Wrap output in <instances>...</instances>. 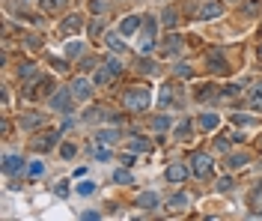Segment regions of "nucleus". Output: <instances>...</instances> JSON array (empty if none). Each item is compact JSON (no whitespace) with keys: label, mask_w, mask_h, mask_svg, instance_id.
Listing matches in <instances>:
<instances>
[{"label":"nucleus","mask_w":262,"mask_h":221,"mask_svg":"<svg viewBox=\"0 0 262 221\" xmlns=\"http://www.w3.org/2000/svg\"><path fill=\"white\" fill-rule=\"evenodd\" d=\"M152 105V96H149V87H131L128 93H125V108L128 111H134V114H140V111H146Z\"/></svg>","instance_id":"f257e3e1"},{"label":"nucleus","mask_w":262,"mask_h":221,"mask_svg":"<svg viewBox=\"0 0 262 221\" xmlns=\"http://www.w3.org/2000/svg\"><path fill=\"white\" fill-rule=\"evenodd\" d=\"M155 48V18L146 15L143 24H140V33H137V51L140 54H149Z\"/></svg>","instance_id":"f03ea898"},{"label":"nucleus","mask_w":262,"mask_h":221,"mask_svg":"<svg viewBox=\"0 0 262 221\" xmlns=\"http://www.w3.org/2000/svg\"><path fill=\"white\" fill-rule=\"evenodd\" d=\"M191 168H194L197 177H209L212 168H215V162H212V156H206V153H194V156H191Z\"/></svg>","instance_id":"7ed1b4c3"},{"label":"nucleus","mask_w":262,"mask_h":221,"mask_svg":"<svg viewBox=\"0 0 262 221\" xmlns=\"http://www.w3.org/2000/svg\"><path fill=\"white\" fill-rule=\"evenodd\" d=\"M89 93H92V87H89L87 78H75L72 81V96L75 99H89Z\"/></svg>","instance_id":"20e7f679"},{"label":"nucleus","mask_w":262,"mask_h":221,"mask_svg":"<svg viewBox=\"0 0 262 221\" xmlns=\"http://www.w3.org/2000/svg\"><path fill=\"white\" fill-rule=\"evenodd\" d=\"M224 15V6L221 3H206L203 9H200V18L203 21H212V18H221Z\"/></svg>","instance_id":"39448f33"},{"label":"nucleus","mask_w":262,"mask_h":221,"mask_svg":"<svg viewBox=\"0 0 262 221\" xmlns=\"http://www.w3.org/2000/svg\"><path fill=\"white\" fill-rule=\"evenodd\" d=\"M110 78H113V72H110V66L104 63V69H95L92 84H95V87H107V84H110Z\"/></svg>","instance_id":"423d86ee"},{"label":"nucleus","mask_w":262,"mask_h":221,"mask_svg":"<svg viewBox=\"0 0 262 221\" xmlns=\"http://www.w3.org/2000/svg\"><path fill=\"white\" fill-rule=\"evenodd\" d=\"M164 177H167V180H170V183H182V180H185V177H188V168H185V165H170V168H167V174H164Z\"/></svg>","instance_id":"0eeeda50"},{"label":"nucleus","mask_w":262,"mask_h":221,"mask_svg":"<svg viewBox=\"0 0 262 221\" xmlns=\"http://www.w3.org/2000/svg\"><path fill=\"white\" fill-rule=\"evenodd\" d=\"M21 168H24L21 156H6V159H3V174H15V171H21Z\"/></svg>","instance_id":"6e6552de"},{"label":"nucleus","mask_w":262,"mask_h":221,"mask_svg":"<svg viewBox=\"0 0 262 221\" xmlns=\"http://www.w3.org/2000/svg\"><path fill=\"white\" fill-rule=\"evenodd\" d=\"M81 15H69L66 21H63V33H81Z\"/></svg>","instance_id":"1a4fd4ad"},{"label":"nucleus","mask_w":262,"mask_h":221,"mask_svg":"<svg viewBox=\"0 0 262 221\" xmlns=\"http://www.w3.org/2000/svg\"><path fill=\"white\" fill-rule=\"evenodd\" d=\"M218 126H221V117H218V114H203V117H200V129L212 132V129H218Z\"/></svg>","instance_id":"9d476101"},{"label":"nucleus","mask_w":262,"mask_h":221,"mask_svg":"<svg viewBox=\"0 0 262 221\" xmlns=\"http://www.w3.org/2000/svg\"><path fill=\"white\" fill-rule=\"evenodd\" d=\"M140 24H143V18H140V15H128V18L122 21V27H119V30H122V33H134Z\"/></svg>","instance_id":"9b49d317"},{"label":"nucleus","mask_w":262,"mask_h":221,"mask_svg":"<svg viewBox=\"0 0 262 221\" xmlns=\"http://www.w3.org/2000/svg\"><path fill=\"white\" fill-rule=\"evenodd\" d=\"M209 66H215L218 72H227V60H224V54H221L218 48H215V51L209 54Z\"/></svg>","instance_id":"f8f14e48"},{"label":"nucleus","mask_w":262,"mask_h":221,"mask_svg":"<svg viewBox=\"0 0 262 221\" xmlns=\"http://www.w3.org/2000/svg\"><path fill=\"white\" fill-rule=\"evenodd\" d=\"M57 135H60V132H48V135H42V138L36 141V150H51V147L57 144Z\"/></svg>","instance_id":"ddd939ff"},{"label":"nucleus","mask_w":262,"mask_h":221,"mask_svg":"<svg viewBox=\"0 0 262 221\" xmlns=\"http://www.w3.org/2000/svg\"><path fill=\"white\" fill-rule=\"evenodd\" d=\"M104 42H107V48H110V51H122V48H125V42H122V36H119V33H107V36H104Z\"/></svg>","instance_id":"4468645a"},{"label":"nucleus","mask_w":262,"mask_h":221,"mask_svg":"<svg viewBox=\"0 0 262 221\" xmlns=\"http://www.w3.org/2000/svg\"><path fill=\"white\" fill-rule=\"evenodd\" d=\"M182 51V39L179 36H170L167 39V48H164V57H173V54H179Z\"/></svg>","instance_id":"2eb2a0df"},{"label":"nucleus","mask_w":262,"mask_h":221,"mask_svg":"<svg viewBox=\"0 0 262 221\" xmlns=\"http://www.w3.org/2000/svg\"><path fill=\"white\" fill-rule=\"evenodd\" d=\"M137 204H140L143 210H155V207H158V198H155L152 192H143V195L137 198Z\"/></svg>","instance_id":"dca6fc26"},{"label":"nucleus","mask_w":262,"mask_h":221,"mask_svg":"<svg viewBox=\"0 0 262 221\" xmlns=\"http://www.w3.org/2000/svg\"><path fill=\"white\" fill-rule=\"evenodd\" d=\"M98 144H116V138H119V132H113V129H101L98 135Z\"/></svg>","instance_id":"f3484780"},{"label":"nucleus","mask_w":262,"mask_h":221,"mask_svg":"<svg viewBox=\"0 0 262 221\" xmlns=\"http://www.w3.org/2000/svg\"><path fill=\"white\" fill-rule=\"evenodd\" d=\"M69 105H72V96H69V93H60V96L51 99V108H57V111H60V108H69Z\"/></svg>","instance_id":"a211bd4d"},{"label":"nucleus","mask_w":262,"mask_h":221,"mask_svg":"<svg viewBox=\"0 0 262 221\" xmlns=\"http://www.w3.org/2000/svg\"><path fill=\"white\" fill-rule=\"evenodd\" d=\"M42 120H45V114H30V117H27V120L21 123V129H36V126H39Z\"/></svg>","instance_id":"6ab92c4d"},{"label":"nucleus","mask_w":262,"mask_h":221,"mask_svg":"<svg viewBox=\"0 0 262 221\" xmlns=\"http://www.w3.org/2000/svg\"><path fill=\"white\" fill-rule=\"evenodd\" d=\"M227 165H230V171H236V168H245V165H248V156H245V153H239V156H230V162H227Z\"/></svg>","instance_id":"aec40b11"},{"label":"nucleus","mask_w":262,"mask_h":221,"mask_svg":"<svg viewBox=\"0 0 262 221\" xmlns=\"http://www.w3.org/2000/svg\"><path fill=\"white\" fill-rule=\"evenodd\" d=\"M113 183H119V186H131V174H128L125 168H119V171L113 174Z\"/></svg>","instance_id":"412c9836"},{"label":"nucleus","mask_w":262,"mask_h":221,"mask_svg":"<svg viewBox=\"0 0 262 221\" xmlns=\"http://www.w3.org/2000/svg\"><path fill=\"white\" fill-rule=\"evenodd\" d=\"M167 207H170V210H182V207H191V198H188V195H179V198H173Z\"/></svg>","instance_id":"4be33fe9"},{"label":"nucleus","mask_w":262,"mask_h":221,"mask_svg":"<svg viewBox=\"0 0 262 221\" xmlns=\"http://www.w3.org/2000/svg\"><path fill=\"white\" fill-rule=\"evenodd\" d=\"M27 174H30V177H42V174H45V162H33V165L27 168Z\"/></svg>","instance_id":"5701e85b"},{"label":"nucleus","mask_w":262,"mask_h":221,"mask_svg":"<svg viewBox=\"0 0 262 221\" xmlns=\"http://www.w3.org/2000/svg\"><path fill=\"white\" fill-rule=\"evenodd\" d=\"M251 108L254 111H262V87H257V93L251 96Z\"/></svg>","instance_id":"b1692460"},{"label":"nucleus","mask_w":262,"mask_h":221,"mask_svg":"<svg viewBox=\"0 0 262 221\" xmlns=\"http://www.w3.org/2000/svg\"><path fill=\"white\" fill-rule=\"evenodd\" d=\"M215 90H218V87H209V84H206V87H200V93H197V99H200V102H206L209 96H215Z\"/></svg>","instance_id":"393cba45"},{"label":"nucleus","mask_w":262,"mask_h":221,"mask_svg":"<svg viewBox=\"0 0 262 221\" xmlns=\"http://www.w3.org/2000/svg\"><path fill=\"white\" fill-rule=\"evenodd\" d=\"M152 129H158V132L161 129H170V117H155L152 120Z\"/></svg>","instance_id":"a878e982"},{"label":"nucleus","mask_w":262,"mask_h":221,"mask_svg":"<svg viewBox=\"0 0 262 221\" xmlns=\"http://www.w3.org/2000/svg\"><path fill=\"white\" fill-rule=\"evenodd\" d=\"M131 150H134V153H149V150H152V144H149V141H134V144H131Z\"/></svg>","instance_id":"bb28decb"},{"label":"nucleus","mask_w":262,"mask_h":221,"mask_svg":"<svg viewBox=\"0 0 262 221\" xmlns=\"http://www.w3.org/2000/svg\"><path fill=\"white\" fill-rule=\"evenodd\" d=\"M176 15H179V12H176V9H167V12H164V24H167V27H173V24H176V21H179V18H176Z\"/></svg>","instance_id":"cd10ccee"},{"label":"nucleus","mask_w":262,"mask_h":221,"mask_svg":"<svg viewBox=\"0 0 262 221\" xmlns=\"http://www.w3.org/2000/svg\"><path fill=\"white\" fill-rule=\"evenodd\" d=\"M81 51H84V45H81V42H72V45L66 48V54H69V57H81Z\"/></svg>","instance_id":"c85d7f7f"},{"label":"nucleus","mask_w":262,"mask_h":221,"mask_svg":"<svg viewBox=\"0 0 262 221\" xmlns=\"http://www.w3.org/2000/svg\"><path fill=\"white\" fill-rule=\"evenodd\" d=\"M92 192H95V183H89V180L78 186V195H92Z\"/></svg>","instance_id":"c756f323"},{"label":"nucleus","mask_w":262,"mask_h":221,"mask_svg":"<svg viewBox=\"0 0 262 221\" xmlns=\"http://www.w3.org/2000/svg\"><path fill=\"white\" fill-rule=\"evenodd\" d=\"M54 192H57V195H60V198H66V195H69V180H60V183H57V189H54Z\"/></svg>","instance_id":"7c9ffc66"},{"label":"nucleus","mask_w":262,"mask_h":221,"mask_svg":"<svg viewBox=\"0 0 262 221\" xmlns=\"http://www.w3.org/2000/svg\"><path fill=\"white\" fill-rule=\"evenodd\" d=\"M107 66H110V72H113V75H119V72H122V63H119V60H113V57L107 60Z\"/></svg>","instance_id":"2f4dec72"},{"label":"nucleus","mask_w":262,"mask_h":221,"mask_svg":"<svg viewBox=\"0 0 262 221\" xmlns=\"http://www.w3.org/2000/svg\"><path fill=\"white\" fill-rule=\"evenodd\" d=\"M60 153H63V159H72V156H75V147H72V144H63Z\"/></svg>","instance_id":"473e14b6"},{"label":"nucleus","mask_w":262,"mask_h":221,"mask_svg":"<svg viewBox=\"0 0 262 221\" xmlns=\"http://www.w3.org/2000/svg\"><path fill=\"white\" fill-rule=\"evenodd\" d=\"M63 3H66V0H42V6H45V9H60Z\"/></svg>","instance_id":"72a5a7b5"},{"label":"nucleus","mask_w":262,"mask_h":221,"mask_svg":"<svg viewBox=\"0 0 262 221\" xmlns=\"http://www.w3.org/2000/svg\"><path fill=\"white\" fill-rule=\"evenodd\" d=\"M185 135H191V126H188V123H182V126L176 129V138H185Z\"/></svg>","instance_id":"f704fd0d"},{"label":"nucleus","mask_w":262,"mask_h":221,"mask_svg":"<svg viewBox=\"0 0 262 221\" xmlns=\"http://www.w3.org/2000/svg\"><path fill=\"white\" fill-rule=\"evenodd\" d=\"M92 156H95V159H98V162H107V159H110V153H107V150H101V147H98V150H95V153H92Z\"/></svg>","instance_id":"c9c22d12"},{"label":"nucleus","mask_w":262,"mask_h":221,"mask_svg":"<svg viewBox=\"0 0 262 221\" xmlns=\"http://www.w3.org/2000/svg\"><path fill=\"white\" fill-rule=\"evenodd\" d=\"M233 189V183H230V177H224L221 183H218V192H230Z\"/></svg>","instance_id":"e433bc0d"},{"label":"nucleus","mask_w":262,"mask_h":221,"mask_svg":"<svg viewBox=\"0 0 262 221\" xmlns=\"http://www.w3.org/2000/svg\"><path fill=\"white\" fill-rule=\"evenodd\" d=\"M30 75H33V63H24L21 66V78H30Z\"/></svg>","instance_id":"4c0bfd02"},{"label":"nucleus","mask_w":262,"mask_h":221,"mask_svg":"<svg viewBox=\"0 0 262 221\" xmlns=\"http://www.w3.org/2000/svg\"><path fill=\"white\" fill-rule=\"evenodd\" d=\"M176 72H179V75H182V78H191V75H194V69H191V66H179V69H176Z\"/></svg>","instance_id":"58836bf2"},{"label":"nucleus","mask_w":262,"mask_h":221,"mask_svg":"<svg viewBox=\"0 0 262 221\" xmlns=\"http://www.w3.org/2000/svg\"><path fill=\"white\" fill-rule=\"evenodd\" d=\"M89 9H92V12H101V9H104V3H101V0H92V3H89Z\"/></svg>","instance_id":"ea45409f"},{"label":"nucleus","mask_w":262,"mask_h":221,"mask_svg":"<svg viewBox=\"0 0 262 221\" xmlns=\"http://www.w3.org/2000/svg\"><path fill=\"white\" fill-rule=\"evenodd\" d=\"M122 165H125V168H131V165H134V156H131V153H128V156H122Z\"/></svg>","instance_id":"a19ab883"},{"label":"nucleus","mask_w":262,"mask_h":221,"mask_svg":"<svg viewBox=\"0 0 262 221\" xmlns=\"http://www.w3.org/2000/svg\"><path fill=\"white\" fill-rule=\"evenodd\" d=\"M260 60H262V42H260Z\"/></svg>","instance_id":"79ce46f5"}]
</instances>
